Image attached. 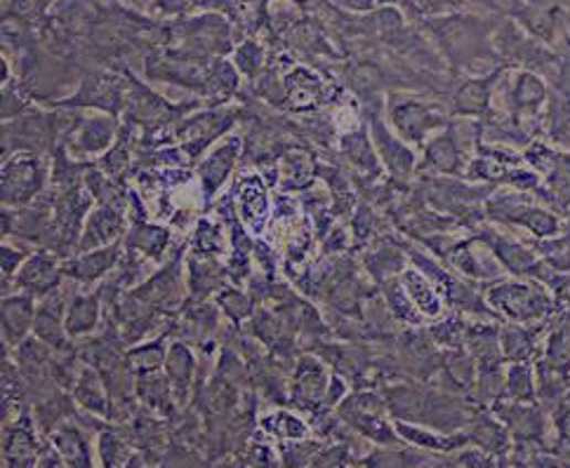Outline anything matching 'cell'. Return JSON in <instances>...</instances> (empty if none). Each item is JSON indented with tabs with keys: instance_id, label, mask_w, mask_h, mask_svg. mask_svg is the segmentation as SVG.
<instances>
[{
	"instance_id": "obj_47",
	"label": "cell",
	"mask_w": 570,
	"mask_h": 468,
	"mask_svg": "<svg viewBox=\"0 0 570 468\" xmlns=\"http://www.w3.org/2000/svg\"><path fill=\"white\" fill-rule=\"evenodd\" d=\"M50 0H14V10L20 14H41Z\"/></svg>"
},
{
	"instance_id": "obj_38",
	"label": "cell",
	"mask_w": 570,
	"mask_h": 468,
	"mask_svg": "<svg viewBox=\"0 0 570 468\" xmlns=\"http://www.w3.org/2000/svg\"><path fill=\"white\" fill-rule=\"evenodd\" d=\"M99 459L104 466H128L130 464V449H128V436H120L116 428L99 430Z\"/></svg>"
},
{
	"instance_id": "obj_33",
	"label": "cell",
	"mask_w": 570,
	"mask_h": 468,
	"mask_svg": "<svg viewBox=\"0 0 570 468\" xmlns=\"http://www.w3.org/2000/svg\"><path fill=\"white\" fill-rule=\"evenodd\" d=\"M397 430L399 436L415 443L418 447H424V449H434V453H453V449L462 447L472 443L469 436H445V434H430V430H420L411 424H403V422H397Z\"/></svg>"
},
{
	"instance_id": "obj_45",
	"label": "cell",
	"mask_w": 570,
	"mask_h": 468,
	"mask_svg": "<svg viewBox=\"0 0 570 468\" xmlns=\"http://www.w3.org/2000/svg\"><path fill=\"white\" fill-rule=\"evenodd\" d=\"M432 337L439 341V344L457 349L462 344V339L467 337V332H465V326H462L460 320L451 318V320H443L441 326L432 328Z\"/></svg>"
},
{
	"instance_id": "obj_22",
	"label": "cell",
	"mask_w": 570,
	"mask_h": 468,
	"mask_svg": "<svg viewBox=\"0 0 570 468\" xmlns=\"http://www.w3.org/2000/svg\"><path fill=\"white\" fill-rule=\"evenodd\" d=\"M503 68L493 71L486 78H469L453 95V111L460 116H484L490 106L493 85L500 81Z\"/></svg>"
},
{
	"instance_id": "obj_6",
	"label": "cell",
	"mask_w": 570,
	"mask_h": 468,
	"mask_svg": "<svg viewBox=\"0 0 570 468\" xmlns=\"http://www.w3.org/2000/svg\"><path fill=\"white\" fill-rule=\"evenodd\" d=\"M330 380L332 374L326 370V365L320 363L318 358L299 355L297 365L293 370L288 401L302 412H312V414L324 412Z\"/></svg>"
},
{
	"instance_id": "obj_28",
	"label": "cell",
	"mask_w": 570,
	"mask_h": 468,
	"mask_svg": "<svg viewBox=\"0 0 570 468\" xmlns=\"http://www.w3.org/2000/svg\"><path fill=\"white\" fill-rule=\"evenodd\" d=\"M137 398L147 410L160 414V417H172L175 407H180L175 403L170 380L168 376H160L158 370L137 374Z\"/></svg>"
},
{
	"instance_id": "obj_23",
	"label": "cell",
	"mask_w": 570,
	"mask_h": 468,
	"mask_svg": "<svg viewBox=\"0 0 570 468\" xmlns=\"http://www.w3.org/2000/svg\"><path fill=\"white\" fill-rule=\"evenodd\" d=\"M187 272H189V292L196 297V301H205L208 295L222 290L224 280L229 276L226 266L218 264V257L193 255V252L189 257Z\"/></svg>"
},
{
	"instance_id": "obj_10",
	"label": "cell",
	"mask_w": 570,
	"mask_h": 468,
	"mask_svg": "<svg viewBox=\"0 0 570 468\" xmlns=\"http://www.w3.org/2000/svg\"><path fill=\"white\" fill-rule=\"evenodd\" d=\"M116 130H118V118L114 114L81 116L76 130L71 132L66 141L68 153L83 158V156L109 151V147L116 139Z\"/></svg>"
},
{
	"instance_id": "obj_17",
	"label": "cell",
	"mask_w": 570,
	"mask_h": 468,
	"mask_svg": "<svg viewBox=\"0 0 570 468\" xmlns=\"http://www.w3.org/2000/svg\"><path fill=\"white\" fill-rule=\"evenodd\" d=\"M368 123H370V135H372V143L382 158V163L389 168V172L394 174V179H408L413 174L415 168V156L413 151L403 147V141L391 135V130L382 123V118L378 116V111L368 114Z\"/></svg>"
},
{
	"instance_id": "obj_2",
	"label": "cell",
	"mask_w": 570,
	"mask_h": 468,
	"mask_svg": "<svg viewBox=\"0 0 570 468\" xmlns=\"http://www.w3.org/2000/svg\"><path fill=\"white\" fill-rule=\"evenodd\" d=\"M426 29L436 33L439 45L455 66L467 64L476 60L481 52H486L484 43L490 31V26L476 20V17H445V20L426 22Z\"/></svg>"
},
{
	"instance_id": "obj_16",
	"label": "cell",
	"mask_w": 570,
	"mask_h": 468,
	"mask_svg": "<svg viewBox=\"0 0 570 468\" xmlns=\"http://www.w3.org/2000/svg\"><path fill=\"white\" fill-rule=\"evenodd\" d=\"M241 147H243L241 137H226L220 147L212 149L201 160L199 168H196V174H199V182H201L205 198H212L222 189L231 170H234V166H236V160L241 156Z\"/></svg>"
},
{
	"instance_id": "obj_30",
	"label": "cell",
	"mask_w": 570,
	"mask_h": 468,
	"mask_svg": "<svg viewBox=\"0 0 570 468\" xmlns=\"http://www.w3.org/2000/svg\"><path fill=\"white\" fill-rule=\"evenodd\" d=\"M545 99H547V87L536 74L524 71V74L516 76L509 95L514 114H536L545 104Z\"/></svg>"
},
{
	"instance_id": "obj_48",
	"label": "cell",
	"mask_w": 570,
	"mask_h": 468,
	"mask_svg": "<svg viewBox=\"0 0 570 468\" xmlns=\"http://www.w3.org/2000/svg\"><path fill=\"white\" fill-rule=\"evenodd\" d=\"M335 3H340L351 10H372V8L387 3V0H335Z\"/></svg>"
},
{
	"instance_id": "obj_34",
	"label": "cell",
	"mask_w": 570,
	"mask_h": 468,
	"mask_svg": "<svg viewBox=\"0 0 570 468\" xmlns=\"http://www.w3.org/2000/svg\"><path fill=\"white\" fill-rule=\"evenodd\" d=\"M260 426L264 428L262 434H270V436L283 438V440H302L309 436V426L302 422L297 414L285 412V410L266 414V417H262Z\"/></svg>"
},
{
	"instance_id": "obj_49",
	"label": "cell",
	"mask_w": 570,
	"mask_h": 468,
	"mask_svg": "<svg viewBox=\"0 0 570 468\" xmlns=\"http://www.w3.org/2000/svg\"><path fill=\"white\" fill-rule=\"evenodd\" d=\"M189 6V0H158V8L163 10L166 14H177V12H184Z\"/></svg>"
},
{
	"instance_id": "obj_32",
	"label": "cell",
	"mask_w": 570,
	"mask_h": 468,
	"mask_svg": "<svg viewBox=\"0 0 570 468\" xmlns=\"http://www.w3.org/2000/svg\"><path fill=\"white\" fill-rule=\"evenodd\" d=\"M401 285L422 316L436 318L441 313V301L436 297V290L432 287L430 278H424L420 272L408 268V272H403L401 276Z\"/></svg>"
},
{
	"instance_id": "obj_41",
	"label": "cell",
	"mask_w": 570,
	"mask_h": 468,
	"mask_svg": "<svg viewBox=\"0 0 570 468\" xmlns=\"http://www.w3.org/2000/svg\"><path fill=\"white\" fill-rule=\"evenodd\" d=\"M236 66L243 71V74L255 81L262 74L264 66V50L257 41H245L239 50H236Z\"/></svg>"
},
{
	"instance_id": "obj_19",
	"label": "cell",
	"mask_w": 570,
	"mask_h": 468,
	"mask_svg": "<svg viewBox=\"0 0 570 468\" xmlns=\"http://www.w3.org/2000/svg\"><path fill=\"white\" fill-rule=\"evenodd\" d=\"M123 245H126V252H133V255L160 262L170 245V228L149 224L145 220H133V226L128 228L126 238H123Z\"/></svg>"
},
{
	"instance_id": "obj_42",
	"label": "cell",
	"mask_w": 570,
	"mask_h": 468,
	"mask_svg": "<svg viewBox=\"0 0 570 468\" xmlns=\"http://www.w3.org/2000/svg\"><path fill=\"white\" fill-rule=\"evenodd\" d=\"M507 395L511 401H532V382L526 365H514L509 370Z\"/></svg>"
},
{
	"instance_id": "obj_50",
	"label": "cell",
	"mask_w": 570,
	"mask_h": 468,
	"mask_svg": "<svg viewBox=\"0 0 570 468\" xmlns=\"http://www.w3.org/2000/svg\"><path fill=\"white\" fill-rule=\"evenodd\" d=\"M474 3L490 8V10H503V0H474Z\"/></svg>"
},
{
	"instance_id": "obj_21",
	"label": "cell",
	"mask_w": 570,
	"mask_h": 468,
	"mask_svg": "<svg viewBox=\"0 0 570 468\" xmlns=\"http://www.w3.org/2000/svg\"><path fill=\"white\" fill-rule=\"evenodd\" d=\"M35 297L22 292L3 299V339L8 347H20L27 339L29 330H33L35 320Z\"/></svg>"
},
{
	"instance_id": "obj_39",
	"label": "cell",
	"mask_w": 570,
	"mask_h": 468,
	"mask_svg": "<svg viewBox=\"0 0 570 468\" xmlns=\"http://www.w3.org/2000/svg\"><path fill=\"white\" fill-rule=\"evenodd\" d=\"M255 304L257 301H255L253 295L234 290V287H226V290H222L220 297H218V306L231 318V322H236V326H241L243 320L253 316Z\"/></svg>"
},
{
	"instance_id": "obj_5",
	"label": "cell",
	"mask_w": 570,
	"mask_h": 468,
	"mask_svg": "<svg viewBox=\"0 0 570 468\" xmlns=\"http://www.w3.org/2000/svg\"><path fill=\"white\" fill-rule=\"evenodd\" d=\"M488 304L503 316L530 322L540 320L551 311L547 292L536 283H503L488 290Z\"/></svg>"
},
{
	"instance_id": "obj_8",
	"label": "cell",
	"mask_w": 570,
	"mask_h": 468,
	"mask_svg": "<svg viewBox=\"0 0 570 468\" xmlns=\"http://www.w3.org/2000/svg\"><path fill=\"white\" fill-rule=\"evenodd\" d=\"M64 264H60V255L52 249L31 252L29 259L22 264L14 276V285L20 292L31 297H48L64 283Z\"/></svg>"
},
{
	"instance_id": "obj_3",
	"label": "cell",
	"mask_w": 570,
	"mask_h": 468,
	"mask_svg": "<svg viewBox=\"0 0 570 468\" xmlns=\"http://www.w3.org/2000/svg\"><path fill=\"white\" fill-rule=\"evenodd\" d=\"M245 116L243 109H234V106H226V109L215 111H203L182 118L175 128V139L180 141V149L187 158H199L212 141L222 137L229 128H234V123Z\"/></svg>"
},
{
	"instance_id": "obj_31",
	"label": "cell",
	"mask_w": 570,
	"mask_h": 468,
	"mask_svg": "<svg viewBox=\"0 0 570 468\" xmlns=\"http://www.w3.org/2000/svg\"><path fill=\"white\" fill-rule=\"evenodd\" d=\"M363 266L378 283H384L391 274H399L403 268V252L394 241H387L366 252Z\"/></svg>"
},
{
	"instance_id": "obj_52",
	"label": "cell",
	"mask_w": 570,
	"mask_h": 468,
	"mask_svg": "<svg viewBox=\"0 0 570 468\" xmlns=\"http://www.w3.org/2000/svg\"><path fill=\"white\" fill-rule=\"evenodd\" d=\"M568 401H570V398H568Z\"/></svg>"
},
{
	"instance_id": "obj_9",
	"label": "cell",
	"mask_w": 570,
	"mask_h": 468,
	"mask_svg": "<svg viewBox=\"0 0 570 468\" xmlns=\"http://www.w3.org/2000/svg\"><path fill=\"white\" fill-rule=\"evenodd\" d=\"M389 118L403 139L415 143H420L426 137V132L441 128L445 123L443 111L434 109V106L422 104L411 97H401L397 93L389 99Z\"/></svg>"
},
{
	"instance_id": "obj_37",
	"label": "cell",
	"mask_w": 570,
	"mask_h": 468,
	"mask_svg": "<svg viewBox=\"0 0 570 468\" xmlns=\"http://www.w3.org/2000/svg\"><path fill=\"white\" fill-rule=\"evenodd\" d=\"M224 233L222 226L210 222V220H201L196 224V233L191 238V252L193 255H203V257H220L224 252Z\"/></svg>"
},
{
	"instance_id": "obj_43",
	"label": "cell",
	"mask_w": 570,
	"mask_h": 468,
	"mask_svg": "<svg viewBox=\"0 0 570 468\" xmlns=\"http://www.w3.org/2000/svg\"><path fill=\"white\" fill-rule=\"evenodd\" d=\"M29 106H31V97L27 89H20L14 83L6 85V89H3V118L6 120L24 116Z\"/></svg>"
},
{
	"instance_id": "obj_29",
	"label": "cell",
	"mask_w": 570,
	"mask_h": 468,
	"mask_svg": "<svg viewBox=\"0 0 570 468\" xmlns=\"http://www.w3.org/2000/svg\"><path fill=\"white\" fill-rule=\"evenodd\" d=\"M478 238L484 241L495 252L497 259H500L507 268H511L514 274H536L538 272V264H536V259H532L530 252H526L521 245L507 241L505 236H500V233L484 231Z\"/></svg>"
},
{
	"instance_id": "obj_26",
	"label": "cell",
	"mask_w": 570,
	"mask_h": 468,
	"mask_svg": "<svg viewBox=\"0 0 570 468\" xmlns=\"http://www.w3.org/2000/svg\"><path fill=\"white\" fill-rule=\"evenodd\" d=\"M99 316H102V297H99V292L76 295L66 306V316H64L66 334L71 339L87 337V334L97 330Z\"/></svg>"
},
{
	"instance_id": "obj_35",
	"label": "cell",
	"mask_w": 570,
	"mask_h": 468,
	"mask_svg": "<svg viewBox=\"0 0 570 468\" xmlns=\"http://www.w3.org/2000/svg\"><path fill=\"white\" fill-rule=\"evenodd\" d=\"M128 363L135 370V374H147V372H156L160 365L166 363L168 358V344H166V334L158 337L149 344H139L135 349L128 351Z\"/></svg>"
},
{
	"instance_id": "obj_40",
	"label": "cell",
	"mask_w": 570,
	"mask_h": 468,
	"mask_svg": "<svg viewBox=\"0 0 570 468\" xmlns=\"http://www.w3.org/2000/svg\"><path fill=\"white\" fill-rule=\"evenodd\" d=\"M536 334L521 330V328H505L503 332V351L514 363H521L530 353H532V344H536Z\"/></svg>"
},
{
	"instance_id": "obj_25",
	"label": "cell",
	"mask_w": 570,
	"mask_h": 468,
	"mask_svg": "<svg viewBox=\"0 0 570 468\" xmlns=\"http://www.w3.org/2000/svg\"><path fill=\"white\" fill-rule=\"evenodd\" d=\"M83 434H85V430H81L76 424H71V419L62 422L50 434L52 445L60 449L64 466H71V468L95 466V459H93V453H91V443H87V438Z\"/></svg>"
},
{
	"instance_id": "obj_46",
	"label": "cell",
	"mask_w": 570,
	"mask_h": 468,
	"mask_svg": "<svg viewBox=\"0 0 570 468\" xmlns=\"http://www.w3.org/2000/svg\"><path fill=\"white\" fill-rule=\"evenodd\" d=\"M399 3L415 17L436 14V12H445V10H453L460 6L457 0H399Z\"/></svg>"
},
{
	"instance_id": "obj_13",
	"label": "cell",
	"mask_w": 570,
	"mask_h": 468,
	"mask_svg": "<svg viewBox=\"0 0 570 468\" xmlns=\"http://www.w3.org/2000/svg\"><path fill=\"white\" fill-rule=\"evenodd\" d=\"M41 443L35 438L33 419L27 412H22L14 422L6 424L3 436V466L8 468H29L39 466Z\"/></svg>"
},
{
	"instance_id": "obj_1",
	"label": "cell",
	"mask_w": 570,
	"mask_h": 468,
	"mask_svg": "<svg viewBox=\"0 0 570 468\" xmlns=\"http://www.w3.org/2000/svg\"><path fill=\"white\" fill-rule=\"evenodd\" d=\"M48 166L41 151H17L3 163V205L24 208L45 189Z\"/></svg>"
},
{
	"instance_id": "obj_20",
	"label": "cell",
	"mask_w": 570,
	"mask_h": 468,
	"mask_svg": "<svg viewBox=\"0 0 570 468\" xmlns=\"http://www.w3.org/2000/svg\"><path fill=\"white\" fill-rule=\"evenodd\" d=\"M74 393V401L85 410L95 414V417H104L109 419L112 414V398H109V391H106V384L102 380V374L93 368V365H83L78 376H76V384L71 389Z\"/></svg>"
},
{
	"instance_id": "obj_12",
	"label": "cell",
	"mask_w": 570,
	"mask_h": 468,
	"mask_svg": "<svg viewBox=\"0 0 570 468\" xmlns=\"http://www.w3.org/2000/svg\"><path fill=\"white\" fill-rule=\"evenodd\" d=\"M126 255V245L114 243L97 249L81 252V257L64 264V276L78 285H95L97 280L109 276Z\"/></svg>"
},
{
	"instance_id": "obj_18",
	"label": "cell",
	"mask_w": 570,
	"mask_h": 468,
	"mask_svg": "<svg viewBox=\"0 0 570 468\" xmlns=\"http://www.w3.org/2000/svg\"><path fill=\"white\" fill-rule=\"evenodd\" d=\"M166 372L168 380L172 386V395L175 403L184 407L191 398V391L196 389V358L189 349L187 341H175V344L168 349V358H166Z\"/></svg>"
},
{
	"instance_id": "obj_36",
	"label": "cell",
	"mask_w": 570,
	"mask_h": 468,
	"mask_svg": "<svg viewBox=\"0 0 570 468\" xmlns=\"http://www.w3.org/2000/svg\"><path fill=\"white\" fill-rule=\"evenodd\" d=\"M469 440L484 447L488 455H503L509 445L505 428L500 424H495L490 417H486V414L474 422Z\"/></svg>"
},
{
	"instance_id": "obj_7",
	"label": "cell",
	"mask_w": 570,
	"mask_h": 468,
	"mask_svg": "<svg viewBox=\"0 0 570 468\" xmlns=\"http://www.w3.org/2000/svg\"><path fill=\"white\" fill-rule=\"evenodd\" d=\"M55 104L64 106V109H99L116 116L126 106V83L118 76L93 74L81 83L74 97L57 99Z\"/></svg>"
},
{
	"instance_id": "obj_24",
	"label": "cell",
	"mask_w": 570,
	"mask_h": 468,
	"mask_svg": "<svg viewBox=\"0 0 570 468\" xmlns=\"http://www.w3.org/2000/svg\"><path fill=\"white\" fill-rule=\"evenodd\" d=\"M465 166H467L465 151H462V143L457 141V132L451 125L448 132L430 141V147H426V151H424V168L434 170V172L457 174L465 170Z\"/></svg>"
},
{
	"instance_id": "obj_44",
	"label": "cell",
	"mask_w": 570,
	"mask_h": 468,
	"mask_svg": "<svg viewBox=\"0 0 570 468\" xmlns=\"http://www.w3.org/2000/svg\"><path fill=\"white\" fill-rule=\"evenodd\" d=\"M31 252L24 249V247H17V245H10L6 243L3 249H0V257H3V292H8V285L14 280L17 272H20L22 264L29 259Z\"/></svg>"
},
{
	"instance_id": "obj_14",
	"label": "cell",
	"mask_w": 570,
	"mask_h": 468,
	"mask_svg": "<svg viewBox=\"0 0 570 468\" xmlns=\"http://www.w3.org/2000/svg\"><path fill=\"white\" fill-rule=\"evenodd\" d=\"M126 212L114 205H99L95 212L87 214L85 228L81 233L78 252L97 249L104 245H114L126 236Z\"/></svg>"
},
{
	"instance_id": "obj_51",
	"label": "cell",
	"mask_w": 570,
	"mask_h": 468,
	"mask_svg": "<svg viewBox=\"0 0 570 468\" xmlns=\"http://www.w3.org/2000/svg\"><path fill=\"white\" fill-rule=\"evenodd\" d=\"M135 3H149V0H135Z\"/></svg>"
},
{
	"instance_id": "obj_4",
	"label": "cell",
	"mask_w": 570,
	"mask_h": 468,
	"mask_svg": "<svg viewBox=\"0 0 570 468\" xmlns=\"http://www.w3.org/2000/svg\"><path fill=\"white\" fill-rule=\"evenodd\" d=\"M182 255L184 247L175 249L168 264L154 274L147 283H141L128 290L141 304L151 306L158 313L172 316L182 309L184 304V285H182Z\"/></svg>"
},
{
	"instance_id": "obj_11",
	"label": "cell",
	"mask_w": 570,
	"mask_h": 468,
	"mask_svg": "<svg viewBox=\"0 0 570 468\" xmlns=\"http://www.w3.org/2000/svg\"><path fill=\"white\" fill-rule=\"evenodd\" d=\"M66 295L68 290H64L60 285L55 292L43 297V304L35 309V320H33V334L41 341H45L50 349H55L60 353L74 351V347H71V337L66 334V328H64Z\"/></svg>"
},
{
	"instance_id": "obj_15",
	"label": "cell",
	"mask_w": 570,
	"mask_h": 468,
	"mask_svg": "<svg viewBox=\"0 0 570 468\" xmlns=\"http://www.w3.org/2000/svg\"><path fill=\"white\" fill-rule=\"evenodd\" d=\"M234 201L239 220L253 228L255 233H262L266 226V217H270V193H266V184L260 174H245L236 182Z\"/></svg>"
},
{
	"instance_id": "obj_27",
	"label": "cell",
	"mask_w": 570,
	"mask_h": 468,
	"mask_svg": "<svg viewBox=\"0 0 570 468\" xmlns=\"http://www.w3.org/2000/svg\"><path fill=\"white\" fill-rule=\"evenodd\" d=\"M340 147H342L345 158L361 174H366V179L380 177V160L376 153L378 149H376V143L370 141L366 128H359V125H356L351 132L340 137Z\"/></svg>"
}]
</instances>
